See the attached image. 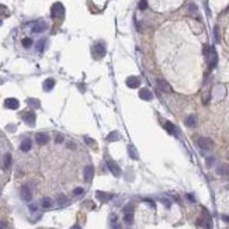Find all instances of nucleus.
<instances>
[{
	"instance_id": "nucleus-5",
	"label": "nucleus",
	"mask_w": 229,
	"mask_h": 229,
	"mask_svg": "<svg viewBox=\"0 0 229 229\" xmlns=\"http://www.w3.org/2000/svg\"><path fill=\"white\" fill-rule=\"evenodd\" d=\"M4 107L9 108V110H17L20 107V101L17 98H14V97H9V98L4 100Z\"/></svg>"
},
{
	"instance_id": "nucleus-2",
	"label": "nucleus",
	"mask_w": 229,
	"mask_h": 229,
	"mask_svg": "<svg viewBox=\"0 0 229 229\" xmlns=\"http://www.w3.org/2000/svg\"><path fill=\"white\" fill-rule=\"evenodd\" d=\"M197 145H198L200 149H202V151H210V149L214 148V141L210 139V138L201 137V138H198L197 139Z\"/></svg>"
},
{
	"instance_id": "nucleus-11",
	"label": "nucleus",
	"mask_w": 229,
	"mask_h": 229,
	"mask_svg": "<svg viewBox=\"0 0 229 229\" xmlns=\"http://www.w3.org/2000/svg\"><path fill=\"white\" fill-rule=\"evenodd\" d=\"M96 198L101 202H107L113 198V194H107L104 191H96Z\"/></svg>"
},
{
	"instance_id": "nucleus-36",
	"label": "nucleus",
	"mask_w": 229,
	"mask_h": 229,
	"mask_svg": "<svg viewBox=\"0 0 229 229\" xmlns=\"http://www.w3.org/2000/svg\"><path fill=\"white\" fill-rule=\"evenodd\" d=\"M124 212L127 214V212H132V205H127L124 208Z\"/></svg>"
},
{
	"instance_id": "nucleus-39",
	"label": "nucleus",
	"mask_w": 229,
	"mask_h": 229,
	"mask_svg": "<svg viewBox=\"0 0 229 229\" xmlns=\"http://www.w3.org/2000/svg\"><path fill=\"white\" fill-rule=\"evenodd\" d=\"M186 197H187V198H188V200H190V201H191V202H194V201H195V200H194V197H192L191 194H187Z\"/></svg>"
},
{
	"instance_id": "nucleus-26",
	"label": "nucleus",
	"mask_w": 229,
	"mask_h": 229,
	"mask_svg": "<svg viewBox=\"0 0 229 229\" xmlns=\"http://www.w3.org/2000/svg\"><path fill=\"white\" fill-rule=\"evenodd\" d=\"M10 165H11V155H10V153H6L4 162H3V166H4V169H9Z\"/></svg>"
},
{
	"instance_id": "nucleus-27",
	"label": "nucleus",
	"mask_w": 229,
	"mask_h": 229,
	"mask_svg": "<svg viewBox=\"0 0 229 229\" xmlns=\"http://www.w3.org/2000/svg\"><path fill=\"white\" fill-rule=\"evenodd\" d=\"M132 219H134V214H132V212H127V214L124 215L125 224H131V222H132Z\"/></svg>"
},
{
	"instance_id": "nucleus-4",
	"label": "nucleus",
	"mask_w": 229,
	"mask_h": 229,
	"mask_svg": "<svg viewBox=\"0 0 229 229\" xmlns=\"http://www.w3.org/2000/svg\"><path fill=\"white\" fill-rule=\"evenodd\" d=\"M107 167H108V170L114 174L115 177H119L121 176V169H119V166L113 159H107Z\"/></svg>"
},
{
	"instance_id": "nucleus-7",
	"label": "nucleus",
	"mask_w": 229,
	"mask_h": 229,
	"mask_svg": "<svg viewBox=\"0 0 229 229\" xmlns=\"http://www.w3.org/2000/svg\"><path fill=\"white\" fill-rule=\"evenodd\" d=\"M20 195H21V198H23L24 201H27V202H30L32 200V192H31V190H30L27 186H23V187H21Z\"/></svg>"
},
{
	"instance_id": "nucleus-1",
	"label": "nucleus",
	"mask_w": 229,
	"mask_h": 229,
	"mask_svg": "<svg viewBox=\"0 0 229 229\" xmlns=\"http://www.w3.org/2000/svg\"><path fill=\"white\" fill-rule=\"evenodd\" d=\"M204 54L208 58V65H210V69H214L218 63V55H216V51L212 48V46H204Z\"/></svg>"
},
{
	"instance_id": "nucleus-40",
	"label": "nucleus",
	"mask_w": 229,
	"mask_h": 229,
	"mask_svg": "<svg viewBox=\"0 0 229 229\" xmlns=\"http://www.w3.org/2000/svg\"><path fill=\"white\" fill-rule=\"evenodd\" d=\"M30 210L34 212V211H37V205H30Z\"/></svg>"
},
{
	"instance_id": "nucleus-3",
	"label": "nucleus",
	"mask_w": 229,
	"mask_h": 229,
	"mask_svg": "<svg viewBox=\"0 0 229 229\" xmlns=\"http://www.w3.org/2000/svg\"><path fill=\"white\" fill-rule=\"evenodd\" d=\"M63 13H65V7H63L62 3L56 1V3L52 4V7H51V16H52L54 19H58L60 16H63Z\"/></svg>"
},
{
	"instance_id": "nucleus-21",
	"label": "nucleus",
	"mask_w": 229,
	"mask_h": 229,
	"mask_svg": "<svg viewBox=\"0 0 229 229\" xmlns=\"http://www.w3.org/2000/svg\"><path fill=\"white\" fill-rule=\"evenodd\" d=\"M186 125H187V127H190V128H194V127L197 125L195 115H190V117H187V119H186Z\"/></svg>"
},
{
	"instance_id": "nucleus-41",
	"label": "nucleus",
	"mask_w": 229,
	"mask_h": 229,
	"mask_svg": "<svg viewBox=\"0 0 229 229\" xmlns=\"http://www.w3.org/2000/svg\"><path fill=\"white\" fill-rule=\"evenodd\" d=\"M70 229H82V226H80V225H73Z\"/></svg>"
},
{
	"instance_id": "nucleus-12",
	"label": "nucleus",
	"mask_w": 229,
	"mask_h": 229,
	"mask_svg": "<svg viewBox=\"0 0 229 229\" xmlns=\"http://www.w3.org/2000/svg\"><path fill=\"white\" fill-rule=\"evenodd\" d=\"M139 97L142 98V100H145V101H149V100H152V97H153V94H152V92L151 90H148V89H141L139 90Z\"/></svg>"
},
{
	"instance_id": "nucleus-16",
	"label": "nucleus",
	"mask_w": 229,
	"mask_h": 229,
	"mask_svg": "<svg viewBox=\"0 0 229 229\" xmlns=\"http://www.w3.org/2000/svg\"><path fill=\"white\" fill-rule=\"evenodd\" d=\"M94 52H96V56L97 58H103L105 55V46L103 44H97L94 46Z\"/></svg>"
},
{
	"instance_id": "nucleus-10",
	"label": "nucleus",
	"mask_w": 229,
	"mask_h": 229,
	"mask_svg": "<svg viewBox=\"0 0 229 229\" xmlns=\"http://www.w3.org/2000/svg\"><path fill=\"white\" fill-rule=\"evenodd\" d=\"M156 83H157V87L160 89L162 92H165V93H170V92H172V87H170V84L166 82L165 79H157V80H156Z\"/></svg>"
},
{
	"instance_id": "nucleus-9",
	"label": "nucleus",
	"mask_w": 229,
	"mask_h": 229,
	"mask_svg": "<svg viewBox=\"0 0 229 229\" xmlns=\"http://www.w3.org/2000/svg\"><path fill=\"white\" fill-rule=\"evenodd\" d=\"M83 174H84V180H86L87 183H90L93 179V176H94V167H93L92 165H89L84 167V172H83Z\"/></svg>"
},
{
	"instance_id": "nucleus-29",
	"label": "nucleus",
	"mask_w": 229,
	"mask_h": 229,
	"mask_svg": "<svg viewBox=\"0 0 229 229\" xmlns=\"http://www.w3.org/2000/svg\"><path fill=\"white\" fill-rule=\"evenodd\" d=\"M9 14V10H7V7L3 4H0V16H7Z\"/></svg>"
},
{
	"instance_id": "nucleus-43",
	"label": "nucleus",
	"mask_w": 229,
	"mask_h": 229,
	"mask_svg": "<svg viewBox=\"0 0 229 229\" xmlns=\"http://www.w3.org/2000/svg\"><path fill=\"white\" fill-rule=\"evenodd\" d=\"M228 157H229V156H228Z\"/></svg>"
},
{
	"instance_id": "nucleus-32",
	"label": "nucleus",
	"mask_w": 229,
	"mask_h": 229,
	"mask_svg": "<svg viewBox=\"0 0 229 229\" xmlns=\"http://www.w3.org/2000/svg\"><path fill=\"white\" fill-rule=\"evenodd\" d=\"M146 7H148L146 0H139V9H141V10H145Z\"/></svg>"
},
{
	"instance_id": "nucleus-17",
	"label": "nucleus",
	"mask_w": 229,
	"mask_h": 229,
	"mask_svg": "<svg viewBox=\"0 0 229 229\" xmlns=\"http://www.w3.org/2000/svg\"><path fill=\"white\" fill-rule=\"evenodd\" d=\"M27 104L30 105L31 108H40V107H41V101L38 100V98L30 97V98H27Z\"/></svg>"
},
{
	"instance_id": "nucleus-30",
	"label": "nucleus",
	"mask_w": 229,
	"mask_h": 229,
	"mask_svg": "<svg viewBox=\"0 0 229 229\" xmlns=\"http://www.w3.org/2000/svg\"><path fill=\"white\" fill-rule=\"evenodd\" d=\"M44 45H45V40H41V41L38 42V45H37V49L40 51V52H42V51H44Z\"/></svg>"
},
{
	"instance_id": "nucleus-38",
	"label": "nucleus",
	"mask_w": 229,
	"mask_h": 229,
	"mask_svg": "<svg viewBox=\"0 0 229 229\" xmlns=\"http://www.w3.org/2000/svg\"><path fill=\"white\" fill-rule=\"evenodd\" d=\"M6 228H7V224L4 221H0V229H6Z\"/></svg>"
},
{
	"instance_id": "nucleus-8",
	"label": "nucleus",
	"mask_w": 229,
	"mask_h": 229,
	"mask_svg": "<svg viewBox=\"0 0 229 229\" xmlns=\"http://www.w3.org/2000/svg\"><path fill=\"white\" fill-rule=\"evenodd\" d=\"M35 141H37L38 145H46L49 142V135L45 132H38L35 135Z\"/></svg>"
},
{
	"instance_id": "nucleus-33",
	"label": "nucleus",
	"mask_w": 229,
	"mask_h": 229,
	"mask_svg": "<svg viewBox=\"0 0 229 229\" xmlns=\"http://www.w3.org/2000/svg\"><path fill=\"white\" fill-rule=\"evenodd\" d=\"M84 141H86V143H87V145H90V146H94V141H93L92 138L84 137Z\"/></svg>"
},
{
	"instance_id": "nucleus-20",
	"label": "nucleus",
	"mask_w": 229,
	"mask_h": 229,
	"mask_svg": "<svg viewBox=\"0 0 229 229\" xmlns=\"http://www.w3.org/2000/svg\"><path fill=\"white\" fill-rule=\"evenodd\" d=\"M128 153H129V157L131 159H134V160H138V152H137V149H135V146L134 145H129L128 146Z\"/></svg>"
},
{
	"instance_id": "nucleus-31",
	"label": "nucleus",
	"mask_w": 229,
	"mask_h": 229,
	"mask_svg": "<svg viewBox=\"0 0 229 229\" xmlns=\"http://www.w3.org/2000/svg\"><path fill=\"white\" fill-rule=\"evenodd\" d=\"M83 192H84V190H83L82 187H78V188H75V190H73V194H75V195H82Z\"/></svg>"
},
{
	"instance_id": "nucleus-35",
	"label": "nucleus",
	"mask_w": 229,
	"mask_h": 229,
	"mask_svg": "<svg viewBox=\"0 0 229 229\" xmlns=\"http://www.w3.org/2000/svg\"><path fill=\"white\" fill-rule=\"evenodd\" d=\"M56 143H62L63 142V137H62V135H56Z\"/></svg>"
},
{
	"instance_id": "nucleus-28",
	"label": "nucleus",
	"mask_w": 229,
	"mask_h": 229,
	"mask_svg": "<svg viewBox=\"0 0 229 229\" xmlns=\"http://www.w3.org/2000/svg\"><path fill=\"white\" fill-rule=\"evenodd\" d=\"M21 44H23L24 48H30L32 45V40L31 38H24L23 41H21Z\"/></svg>"
},
{
	"instance_id": "nucleus-24",
	"label": "nucleus",
	"mask_w": 229,
	"mask_h": 229,
	"mask_svg": "<svg viewBox=\"0 0 229 229\" xmlns=\"http://www.w3.org/2000/svg\"><path fill=\"white\" fill-rule=\"evenodd\" d=\"M41 207H42V208H45V210L51 208V207H52V200H51V198H48V197L42 198V201H41Z\"/></svg>"
},
{
	"instance_id": "nucleus-34",
	"label": "nucleus",
	"mask_w": 229,
	"mask_h": 229,
	"mask_svg": "<svg viewBox=\"0 0 229 229\" xmlns=\"http://www.w3.org/2000/svg\"><path fill=\"white\" fill-rule=\"evenodd\" d=\"M214 162H215V159H214L212 156H211V157H208V159H207V166H208V167H211V166L214 165Z\"/></svg>"
},
{
	"instance_id": "nucleus-25",
	"label": "nucleus",
	"mask_w": 229,
	"mask_h": 229,
	"mask_svg": "<svg viewBox=\"0 0 229 229\" xmlns=\"http://www.w3.org/2000/svg\"><path fill=\"white\" fill-rule=\"evenodd\" d=\"M165 128H166V131H167L169 134H172V135H173V134H176V127H174L172 122H169V121H167V122H165Z\"/></svg>"
},
{
	"instance_id": "nucleus-19",
	"label": "nucleus",
	"mask_w": 229,
	"mask_h": 229,
	"mask_svg": "<svg viewBox=\"0 0 229 229\" xmlns=\"http://www.w3.org/2000/svg\"><path fill=\"white\" fill-rule=\"evenodd\" d=\"M216 173L219 176H228L229 174V166L228 165H221L218 169H216Z\"/></svg>"
},
{
	"instance_id": "nucleus-13",
	"label": "nucleus",
	"mask_w": 229,
	"mask_h": 229,
	"mask_svg": "<svg viewBox=\"0 0 229 229\" xmlns=\"http://www.w3.org/2000/svg\"><path fill=\"white\" fill-rule=\"evenodd\" d=\"M127 86L131 87V89H137L139 86V79L137 76H129V78H127Z\"/></svg>"
},
{
	"instance_id": "nucleus-42",
	"label": "nucleus",
	"mask_w": 229,
	"mask_h": 229,
	"mask_svg": "<svg viewBox=\"0 0 229 229\" xmlns=\"http://www.w3.org/2000/svg\"><path fill=\"white\" fill-rule=\"evenodd\" d=\"M222 219L225 221V222H229V216H226V215H224L222 216Z\"/></svg>"
},
{
	"instance_id": "nucleus-6",
	"label": "nucleus",
	"mask_w": 229,
	"mask_h": 229,
	"mask_svg": "<svg viewBox=\"0 0 229 229\" xmlns=\"http://www.w3.org/2000/svg\"><path fill=\"white\" fill-rule=\"evenodd\" d=\"M35 113L34 111H28L27 114H24V122L28 125V127H34L35 125Z\"/></svg>"
},
{
	"instance_id": "nucleus-23",
	"label": "nucleus",
	"mask_w": 229,
	"mask_h": 229,
	"mask_svg": "<svg viewBox=\"0 0 229 229\" xmlns=\"http://www.w3.org/2000/svg\"><path fill=\"white\" fill-rule=\"evenodd\" d=\"M118 139H121V135H119L117 131H113V132L107 137V141H108V142H115V141H118Z\"/></svg>"
},
{
	"instance_id": "nucleus-15",
	"label": "nucleus",
	"mask_w": 229,
	"mask_h": 229,
	"mask_svg": "<svg viewBox=\"0 0 229 229\" xmlns=\"http://www.w3.org/2000/svg\"><path fill=\"white\" fill-rule=\"evenodd\" d=\"M54 86H55V80L54 79H46L45 82L42 83V89H44V92H51L52 89H54Z\"/></svg>"
},
{
	"instance_id": "nucleus-18",
	"label": "nucleus",
	"mask_w": 229,
	"mask_h": 229,
	"mask_svg": "<svg viewBox=\"0 0 229 229\" xmlns=\"http://www.w3.org/2000/svg\"><path fill=\"white\" fill-rule=\"evenodd\" d=\"M31 146H32V143H31V139H24L23 142H21V145H20V149L23 152H28L30 149H31Z\"/></svg>"
},
{
	"instance_id": "nucleus-14",
	"label": "nucleus",
	"mask_w": 229,
	"mask_h": 229,
	"mask_svg": "<svg viewBox=\"0 0 229 229\" xmlns=\"http://www.w3.org/2000/svg\"><path fill=\"white\" fill-rule=\"evenodd\" d=\"M48 28V25H46V23H44V21H40V23H37L34 27H32V32H35V34H40V32H44Z\"/></svg>"
},
{
	"instance_id": "nucleus-37",
	"label": "nucleus",
	"mask_w": 229,
	"mask_h": 229,
	"mask_svg": "<svg viewBox=\"0 0 229 229\" xmlns=\"http://www.w3.org/2000/svg\"><path fill=\"white\" fill-rule=\"evenodd\" d=\"M162 202H163L167 208H170V205H172V204H170V201H169V200H166V198H165V200H162Z\"/></svg>"
},
{
	"instance_id": "nucleus-22",
	"label": "nucleus",
	"mask_w": 229,
	"mask_h": 229,
	"mask_svg": "<svg viewBox=\"0 0 229 229\" xmlns=\"http://www.w3.org/2000/svg\"><path fill=\"white\" fill-rule=\"evenodd\" d=\"M58 204H59V207H66L69 204V198L65 194H60V195H58Z\"/></svg>"
}]
</instances>
